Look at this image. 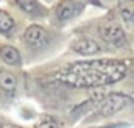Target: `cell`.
<instances>
[{
    "mask_svg": "<svg viewBox=\"0 0 134 128\" xmlns=\"http://www.w3.org/2000/svg\"><path fill=\"white\" fill-rule=\"evenodd\" d=\"M80 10H82V3H78L76 0H63L56 9V19L68 21L71 17H75Z\"/></svg>",
    "mask_w": 134,
    "mask_h": 128,
    "instance_id": "cell-4",
    "label": "cell"
},
{
    "mask_svg": "<svg viewBox=\"0 0 134 128\" xmlns=\"http://www.w3.org/2000/svg\"><path fill=\"white\" fill-rule=\"evenodd\" d=\"M14 29V19L9 12L5 10H0V33L7 34Z\"/></svg>",
    "mask_w": 134,
    "mask_h": 128,
    "instance_id": "cell-8",
    "label": "cell"
},
{
    "mask_svg": "<svg viewBox=\"0 0 134 128\" xmlns=\"http://www.w3.org/2000/svg\"><path fill=\"white\" fill-rule=\"evenodd\" d=\"M17 5L27 14H39L43 10L37 3V0H17Z\"/></svg>",
    "mask_w": 134,
    "mask_h": 128,
    "instance_id": "cell-9",
    "label": "cell"
},
{
    "mask_svg": "<svg viewBox=\"0 0 134 128\" xmlns=\"http://www.w3.org/2000/svg\"><path fill=\"white\" fill-rule=\"evenodd\" d=\"M117 7L126 22H134V0H119Z\"/></svg>",
    "mask_w": 134,
    "mask_h": 128,
    "instance_id": "cell-6",
    "label": "cell"
},
{
    "mask_svg": "<svg viewBox=\"0 0 134 128\" xmlns=\"http://www.w3.org/2000/svg\"><path fill=\"white\" fill-rule=\"evenodd\" d=\"M102 2H105V3H115V2H119V0H102Z\"/></svg>",
    "mask_w": 134,
    "mask_h": 128,
    "instance_id": "cell-12",
    "label": "cell"
},
{
    "mask_svg": "<svg viewBox=\"0 0 134 128\" xmlns=\"http://www.w3.org/2000/svg\"><path fill=\"white\" fill-rule=\"evenodd\" d=\"M73 50L80 55H95L100 51V46L97 45V41L90 40V38H78L73 43Z\"/></svg>",
    "mask_w": 134,
    "mask_h": 128,
    "instance_id": "cell-5",
    "label": "cell"
},
{
    "mask_svg": "<svg viewBox=\"0 0 134 128\" xmlns=\"http://www.w3.org/2000/svg\"><path fill=\"white\" fill-rule=\"evenodd\" d=\"M100 34H102V38H104L105 41L112 43V45H115V46H122L126 43L124 29H122L117 22H105V24H102Z\"/></svg>",
    "mask_w": 134,
    "mask_h": 128,
    "instance_id": "cell-1",
    "label": "cell"
},
{
    "mask_svg": "<svg viewBox=\"0 0 134 128\" xmlns=\"http://www.w3.org/2000/svg\"><path fill=\"white\" fill-rule=\"evenodd\" d=\"M15 77L12 75L10 72H0V87L5 89V91H14L15 89Z\"/></svg>",
    "mask_w": 134,
    "mask_h": 128,
    "instance_id": "cell-10",
    "label": "cell"
},
{
    "mask_svg": "<svg viewBox=\"0 0 134 128\" xmlns=\"http://www.w3.org/2000/svg\"><path fill=\"white\" fill-rule=\"evenodd\" d=\"M2 58L9 65H19L20 63V53L14 46H3L2 48Z\"/></svg>",
    "mask_w": 134,
    "mask_h": 128,
    "instance_id": "cell-7",
    "label": "cell"
},
{
    "mask_svg": "<svg viewBox=\"0 0 134 128\" xmlns=\"http://www.w3.org/2000/svg\"><path fill=\"white\" fill-rule=\"evenodd\" d=\"M49 40L48 33H46V29H43L41 26H29L26 31H24V41L27 43L29 46H32V48H41L43 45H46Z\"/></svg>",
    "mask_w": 134,
    "mask_h": 128,
    "instance_id": "cell-2",
    "label": "cell"
},
{
    "mask_svg": "<svg viewBox=\"0 0 134 128\" xmlns=\"http://www.w3.org/2000/svg\"><path fill=\"white\" fill-rule=\"evenodd\" d=\"M127 104V99L126 96H121V94H110L105 97V101L102 102V108H100V113L104 116H109V115H114L117 113L119 109H122L124 106Z\"/></svg>",
    "mask_w": 134,
    "mask_h": 128,
    "instance_id": "cell-3",
    "label": "cell"
},
{
    "mask_svg": "<svg viewBox=\"0 0 134 128\" xmlns=\"http://www.w3.org/2000/svg\"><path fill=\"white\" fill-rule=\"evenodd\" d=\"M36 128H58V126H56L53 121H41V123H37Z\"/></svg>",
    "mask_w": 134,
    "mask_h": 128,
    "instance_id": "cell-11",
    "label": "cell"
}]
</instances>
